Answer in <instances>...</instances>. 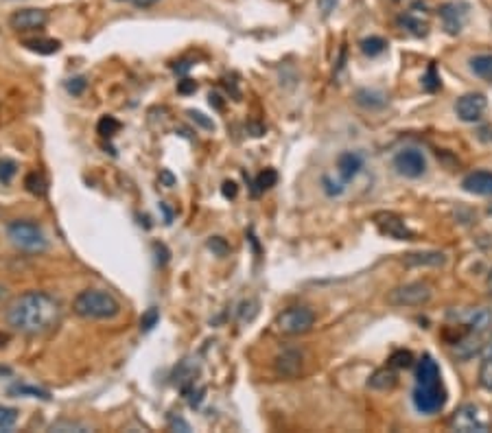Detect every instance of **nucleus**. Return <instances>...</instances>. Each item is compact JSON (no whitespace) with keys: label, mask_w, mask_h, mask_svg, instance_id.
<instances>
[{"label":"nucleus","mask_w":492,"mask_h":433,"mask_svg":"<svg viewBox=\"0 0 492 433\" xmlns=\"http://www.w3.org/2000/svg\"><path fill=\"white\" fill-rule=\"evenodd\" d=\"M61 322V304L48 291H24L7 307V324L29 337H40Z\"/></svg>","instance_id":"nucleus-1"},{"label":"nucleus","mask_w":492,"mask_h":433,"mask_svg":"<svg viewBox=\"0 0 492 433\" xmlns=\"http://www.w3.org/2000/svg\"><path fill=\"white\" fill-rule=\"evenodd\" d=\"M412 401L414 407L424 416H433L447 405V390L442 386L440 365L431 355H424L416 365V388Z\"/></svg>","instance_id":"nucleus-2"},{"label":"nucleus","mask_w":492,"mask_h":433,"mask_svg":"<svg viewBox=\"0 0 492 433\" xmlns=\"http://www.w3.org/2000/svg\"><path fill=\"white\" fill-rule=\"evenodd\" d=\"M73 311L84 320H114L121 313V302L105 289H86L75 298Z\"/></svg>","instance_id":"nucleus-3"},{"label":"nucleus","mask_w":492,"mask_h":433,"mask_svg":"<svg viewBox=\"0 0 492 433\" xmlns=\"http://www.w3.org/2000/svg\"><path fill=\"white\" fill-rule=\"evenodd\" d=\"M7 237L9 241L29 254H42L48 249V237L42 230V226L33 219H13L7 223Z\"/></svg>","instance_id":"nucleus-4"},{"label":"nucleus","mask_w":492,"mask_h":433,"mask_svg":"<svg viewBox=\"0 0 492 433\" xmlns=\"http://www.w3.org/2000/svg\"><path fill=\"white\" fill-rule=\"evenodd\" d=\"M274 326L283 335H304L315 326V311L308 307H289L278 313Z\"/></svg>","instance_id":"nucleus-5"},{"label":"nucleus","mask_w":492,"mask_h":433,"mask_svg":"<svg viewBox=\"0 0 492 433\" xmlns=\"http://www.w3.org/2000/svg\"><path fill=\"white\" fill-rule=\"evenodd\" d=\"M433 291L429 282H409L389 291L387 302L396 307H422L431 300Z\"/></svg>","instance_id":"nucleus-6"},{"label":"nucleus","mask_w":492,"mask_h":433,"mask_svg":"<svg viewBox=\"0 0 492 433\" xmlns=\"http://www.w3.org/2000/svg\"><path fill=\"white\" fill-rule=\"evenodd\" d=\"M449 427L453 431H462V433H472V431H488V420L484 418V413L477 405L466 403L459 407L449 420Z\"/></svg>","instance_id":"nucleus-7"},{"label":"nucleus","mask_w":492,"mask_h":433,"mask_svg":"<svg viewBox=\"0 0 492 433\" xmlns=\"http://www.w3.org/2000/svg\"><path fill=\"white\" fill-rule=\"evenodd\" d=\"M438 13H440L442 27H445L449 36H457V33H462V29L468 20L470 5L464 3V0H451V3L440 5Z\"/></svg>","instance_id":"nucleus-8"},{"label":"nucleus","mask_w":492,"mask_h":433,"mask_svg":"<svg viewBox=\"0 0 492 433\" xmlns=\"http://www.w3.org/2000/svg\"><path fill=\"white\" fill-rule=\"evenodd\" d=\"M394 169H396L398 175L416 179L422 177L426 171V158L420 149H403L396 156H394Z\"/></svg>","instance_id":"nucleus-9"},{"label":"nucleus","mask_w":492,"mask_h":433,"mask_svg":"<svg viewBox=\"0 0 492 433\" xmlns=\"http://www.w3.org/2000/svg\"><path fill=\"white\" fill-rule=\"evenodd\" d=\"M374 223H376V228H379V232L381 235H385V237H389V239H396V241H412L416 235L412 230L407 228V223H405V219L403 216H398L396 212H376L374 216Z\"/></svg>","instance_id":"nucleus-10"},{"label":"nucleus","mask_w":492,"mask_h":433,"mask_svg":"<svg viewBox=\"0 0 492 433\" xmlns=\"http://www.w3.org/2000/svg\"><path fill=\"white\" fill-rule=\"evenodd\" d=\"M486 108H488V98L482 92L462 94L455 103V112L459 116V121H464V123H477L484 116Z\"/></svg>","instance_id":"nucleus-11"},{"label":"nucleus","mask_w":492,"mask_h":433,"mask_svg":"<svg viewBox=\"0 0 492 433\" xmlns=\"http://www.w3.org/2000/svg\"><path fill=\"white\" fill-rule=\"evenodd\" d=\"M398 27L407 29L412 36L416 38H424L426 33H429V20H426V5L424 3H414L412 7H409V11L401 13L398 15Z\"/></svg>","instance_id":"nucleus-12"},{"label":"nucleus","mask_w":492,"mask_h":433,"mask_svg":"<svg viewBox=\"0 0 492 433\" xmlns=\"http://www.w3.org/2000/svg\"><path fill=\"white\" fill-rule=\"evenodd\" d=\"M46 22H48V11L36 7L18 9L9 15V27L13 31H38L46 27Z\"/></svg>","instance_id":"nucleus-13"},{"label":"nucleus","mask_w":492,"mask_h":433,"mask_svg":"<svg viewBox=\"0 0 492 433\" xmlns=\"http://www.w3.org/2000/svg\"><path fill=\"white\" fill-rule=\"evenodd\" d=\"M364 164H366L364 154H359V152H341V154L337 156V173H339V179L348 186L350 182L361 173Z\"/></svg>","instance_id":"nucleus-14"},{"label":"nucleus","mask_w":492,"mask_h":433,"mask_svg":"<svg viewBox=\"0 0 492 433\" xmlns=\"http://www.w3.org/2000/svg\"><path fill=\"white\" fill-rule=\"evenodd\" d=\"M455 318L459 322H464L468 326L470 332H477V335H482V332H486L490 326H492V311L490 309H468L466 313H455Z\"/></svg>","instance_id":"nucleus-15"},{"label":"nucleus","mask_w":492,"mask_h":433,"mask_svg":"<svg viewBox=\"0 0 492 433\" xmlns=\"http://www.w3.org/2000/svg\"><path fill=\"white\" fill-rule=\"evenodd\" d=\"M462 189L466 193L479 195V197H490L492 195V171L479 169L472 171L462 179Z\"/></svg>","instance_id":"nucleus-16"},{"label":"nucleus","mask_w":492,"mask_h":433,"mask_svg":"<svg viewBox=\"0 0 492 433\" xmlns=\"http://www.w3.org/2000/svg\"><path fill=\"white\" fill-rule=\"evenodd\" d=\"M355 103L359 108H364L368 112H376V110H383L387 105V96L381 90H374V88H361L355 92Z\"/></svg>","instance_id":"nucleus-17"},{"label":"nucleus","mask_w":492,"mask_h":433,"mask_svg":"<svg viewBox=\"0 0 492 433\" xmlns=\"http://www.w3.org/2000/svg\"><path fill=\"white\" fill-rule=\"evenodd\" d=\"M276 370L283 376H298L302 370V355L298 351H285L283 355L276 357Z\"/></svg>","instance_id":"nucleus-18"},{"label":"nucleus","mask_w":492,"mask_h":433,"mask_svg":"<svg viewBox=\"0 0 492 433\" xmlns=\"http://www.w3.org/2000/svg\"><path fill=\"white\" fill-rule=\"evenodd\" d=\"M479 351H482V339H479L477 332H470V335L462 337L459 342H455V346H453V355L457 359H462V361L472 359Z\"/></svg>","instance_id":"nucleus-19"},{"label":"nucleus","mask_w":492,"mask_h":433,"mask_svg":"<svg viewBox=\"0 0 492 433\" xmlns=\"http://www.w3.org/2000/svg\"><path fill=\"white\" fill-rule=\"evenodd\" d=\"M447 263V256L442 252H416L407 254L405 265L407 267H420V265H431V267H442Z\"/></svg>","instance_id":"nucleus-20"},{"label":"nucleus","mask_w":492,"mask_h":433,"mask_svg":"<svg viewBox=\"0 0 492 433\" xmlns=\"http://www.w3.org/2000/svg\"><path fill=\"white\" fill-rule=\"evenodd\" d=\"M396 383H398V374L394 372V368H381V370H376L372 376H370V381H368V388H372V390H394L396 388Z\"/></svg>","instance_id":"nucleus-21"},{"label":"nucleus","mask_w":492,"mask_h":433,"mask_svg":"<svg viewBox=\"0 0 492 433\" xmlns=\"http://www.w3.org/2000/svg\"><path fill=\"white\" fill-rule=\"evenodd\" d=\"M22 44L31 53H38V55H53L61 48V42L53 38H33V40H24Z\"/></svg>","instance_id":"nucleus-22"},{"label":"nucleus","mask_w":492,"mask_h":433,"mask_svg":"<svg viewBox=\"0 0 492 433\" xmlns=\"http://www.w3.org/2000/svg\"><path fill=\"white\" fill-rule=\"evenodd\" d=\"M470 64V71L477 75L479 79L492 83V53H482V55H475L468 59Z\"/></svg>","instance_id":"nucleus-23"},{"label":"nucleus","mask_w":492,"mask_h":433,"mask_svg":"<svg viewBox=\"0 0 492 433\" xmlns=\"http://www.w3.org/2000/svg\"><path fill=\"white\" fill-rule=\"evenodd\" d=\"M359 48L366 57H379L387 51V42L379 36H370L359 42Z\"/></svg>","instance_id":"nucleus-24"},{"label":"nucleus","mask_w":492,"mask_h":433,"mask_svg":"<svg viewBox=\"0 0 492 433\" xmlns=\"http://www.w3.org/2000/svg\"><path fill=\"white\" fill-rule=\"evenodd\" d=\"M9 394L11 396H33V398H40V401H51V392L36 388V386H27V383H15V386L9 388Z\"/></svg>","instance_id":"nucleus-25"},{"label":"nucleus","mask_w":492,"mask_h":433,"mask_svg":"<svg viewBox=\"0 0 492 433\" xmlns=\"http://www.w3.org/2000/svg\"><path fill=\"white\" fill-rule=\"evenodd\" d=\"M276 182H278V173L276 169H265V171H260L254 179V189H252V195L258 197L260 193H265L269 191L271 186H276Z\"/></svg>","instance_id":"nucleus-26"},{"label":"nucleus","mask_w":492,"mask_h":433,"mask_svg":"<svg viewBox=\"0 0 492 433\" xmlns=\"http://www.w3.org/2000/svg\"><path fill=\"white\" fill-rule=\"evenodd\" d=\"M24 186L31 195H38V197H44L46 191H48V182L46 177L40 173V171H31L27 177H24Z\"/></svg>","instance_id":"nucleus-27"},{"label":"nucleus","mask_w":492,"mask_h":433,"mask_svg":"<svg viewBox=\"0 0 492 433\" xmlns=\"http://www.w3.org/2000/svg\"><path fill=\"white\" fill-rule=\"evenodd\" d=\"M121 121H117L114 116H101V121L96 123V131L101 134L103 138H112V136H117L119 131H121Z\"/></svg>","instance_id":"nucleus-28"},{"label":"nucleus","mask_w":492,"mask_h":433,"mask_svg":"<svg viewBox=\"0 0 492 433\" xmlns=\"http://www.w3.org/2000/svg\"><path fill=\"white\" fill-rule=\"evenodd\" d=\"M387 365H389V368H394V370L412 368V365H414V355L409 353V351H396V353H392Z\"/></svg>","instance_id":"nucleus-29"},{"label":"nucleus","mask_w":492,"mask_h":433,"mask_svg":"<svg viewBox=\"0 0 492 433\" xmlns=\"http://www.w3.org/2000/svg\"><path fill=\"white\" fill-rule=\"evenodd\" d=\"M20 418V411L15 407H7V405H0V431H9L15 427Z\"/></svg>","instance_id":"nucleus-30"},{"label":"nucleus","mask_w":492,"mask_h":433,"mask_svg":"<svg viewBox=\"0 0 492 433\" xmlns=\"http://www.w3.org/2000/svg\"><path fill=\"white\" fill-rule=\"evenodd\" d=\"M322 189L328 197H339L346 193V184L341 179H333L331 175H322Z\"/></svg>","instance_id":"nucleus-31"},{"label":"nucleus","mask_w":492,"mask_h":433,"mask_svg":"<svg viewBox=\"0 0 492 433\" xmlns=\"http://www.w3.org/2000/svg\"><path fill=\"white\" fill-rule=\"evenodd\" d=\"M442 86V81H440V75H438V68H435V64H429V68H426L424 77H422V88L426 92H438Z\"/></svg>","instance_id":"nucleus-32"},{"label":"nucleus","mask_w":492,"mask_h":433,"mask_svg":"<svg viewBox=\"0 0 492 433\" xmlns=\"http://www.w3.org/2000/svg\"><path fill=\"white\" fill-rule=\"evenodd\" d=\"M258 315V300H243L239 304V322H252Z\"/></svg>","instance_id":"nucleus-33"},{"label":"nucleus","mask_w":492,"mask_h":433,"mask_svg":"<svg viewBox=\"0 0 492 433\" xmlns=\"http://www.w3.org/2000/svg\"><path fill=\"white\" fill-rule=\"evenodd\" d=\"M18 173V162L11 158H0V182L9 184V182Z\"/></svg>","instance_id":"nucleus-34"},{"label":"nucleus","mask_w":492,"mask_h":433,"mask_svg":"<svg viewBox=\"0 0 492 433\" xmlns=\"http://www.w3.org/2000/svg\"><path fill=\"white\" fill-rule=\"evenodd\" d=\"M479 386L488 392H492V355L486 357L479 365Z\"/></svg>","instance_id":"nucleus-35"},{"label":"nucleus","mask_w":492,"mask_h":433,"mask_svg":"<svg viewBox=\"0 0 492 433\" xmlns=\"http://www.w3.org/2000/svg\"><path fill=\"white\" fill-rule=\"evenodd\" d=\"M158 322H160V311L156 307L147 309L142 313V318H140V330L142 332H149V330H154L158 326Z\"/></svg>","instance_id":"nucleus-36"},{"label":"nucleus","mask_w":492,"mask_h":433,"mask_svg":"<svg viewBox=\"0 0 492 433\" xmlns=\"http://www.w3.org/2000/svg\"><path fill=\"white\" fill-rule=\"evenodd\" d=\"M86 88H88V79L86 77H73V79L66 81V90H68L70 94H75V96L84 94Z\"/></svg>","instance_id":"nucleus-37"},{"label":"nucleus","mask_w":492,"mask_h":433,"mask_svg":"<svg viewBox=\"0 0 492 433\" xmlns=\"http://www.w3.org/2000/svg\"><path fill=\"white\" fill-rule=\"evenodd\" d=\"M188 116L193 119V123H197L202 129H208V131H215V121L208 119L204 112H197V110H188Z\"/></svg>","instance_id":"nucleus-38"},{"label":"nucleus","mask_w":492,"mask_h":433,"mask_svg":"<svg viewBox=\"0 0 492 433\" xmlns=\"http://www.w3.org/2000/svg\"><path fill=\"white\" fill-rule=\"evenodd\" d=\"M51 431H61V433H66V431H88V427L81 425V423H73V420H61V423H55L51 427Z\"/></svg>","instance_id":"nucleus-39"},{"label":"nucleus","mask_w":492,"mask_h":433,"mask_svg":"<svg viewBox=\"0 0 492 433\" xmlns=\"http://www.w3.org/2000/svg\"><path fill=\"white\" fill-rule=\"evenodd\" d=\"M208 247H210L217 256H225V254L230 252V245H228L225 239H221V237H212V239L208 241Z\"/></svg>","instance_id":"nucleus-40"},{"label":"nucleus","mask_w":492,"mask_h":433,"mask_svg":"<svg viewBox=\"0 0 492 433\" xmlns=\"http://www.w3.org/2000/svg\"><path fill=\"white\" fill-rule=\"evenodd\" d=\"M204 394H206V388H193L191 392H188V405L193 407V409H197L202 405V401H204Z\"/></svg>","instance_id":"nucleus-41"},{"label":"nucleus","mask_w":492,"mask_h":433,"mask_svg":"<svg viewBox=\"0 0 492 433\" xmlns=\"http://www.w3.org/2000/svg\"><path fill=\"white\" fill-rule=\"evenodd\" d=\"M169 429H171V431H182V433L193 431L191 425H188L184 418H179V416H177V418H171V420H169Z\"/></svg>","instance_id":"nucleus-42"},{"label":"nucleus","mask_w":492,"mask_h":433,"mask_svg":"<svg viewBox=\"0 0 492 433\" xmlns=\"http://www.w3.org/2000/svg\"><path fill=\"white\" fill-rule=\"evenodd\" d=\"M197 90V81H193V79H182L177 83V92L179 94H193Z\"/></svg>","instance_id":"nucleus-43"},{"label":"nucleus","mask_w":492,"mask_h":433,"mask_svg":"<svg viewBox=\"0 0 492 433\" xmlns=\"http://www.w3.org/2000/svg\"><path fill=\"white\" fill-rule=\"evenodd\" d=\"M221 193H223V197H228V199H234L237 193H239V186L234 184V182H223Z\"/></svg>","instance_id":"nucleus-44"},{"label":"nucleus","mask_w":492,"mask_h":433,"mask_svg":"<svg viewBox=\"0 0 492 433\" xmlns=\"http://www.w3.org/2000/svg\"><path fill=\"white\" fill-rule=\"evenodd\" d=\"M318 7L324 15H331L337 7V0H318Z\"/></svg>","instance_id":"nucleus-45"},{"label":"nucleus","mask_w":492,"mask_h":433,"mask_svg":"<svg viewBox=\"0 0 492 433\" xmlns=\"http://www.w3.org/2000/svg\"><path fill=\"white\" fill-rule=\"evenodd\" d=\"M160 182H162L164 186H169V189H171V186H175V182H177V179H175V175H173L169 169H164V171H160Z\"/></svg>","instance_id":"nucleus-46"},{"label":"nucleus","mask_w":492,"mask_h":433,"mask_svg":"<svg viewBox=\"0 0 492 433\" xmlns=\"http://www.w3.org/2000/svg\"><path fill=\"white\" fill-rule=\"evenodd\" d=\"M131 3H134L138 9H149L158 3V0H131Z\"/></svg>","instance_id":"nucleus-47"},{"label":"nucleus","mask_w":492,"mask_h":433,"mask_svg":"<svg viewBox=\"0 0 492 433\" xmlns=\"http://www.w3.org/2000/svg\"><path fill=\"white\" fill-rule=\"evenodd\" d=\"M191 66H193V64L184 59V61H179V66L175 64V66H173V71H175V73H179V75H184V73H186V71L191 68Z\"/></svg>","instance_id":"nucleus-48"},{"label":"nucleus","mask_w":492,"mask_h":433,"mask_svg":"<svg viewBox=\"0 0 492 433\" xmlns=\"http://www.w3.org/2000/svg\"><path fill=\"white\" fill-rule=\"evenodd\" d=\"M208 98H210V105H212V108H217V110H221V108H223L221 96H219V94H210Z\"/></svg>","instance_id":"nucleus-49"},{"label":"nucleus","mask_w":492,"mask_h":433,"mask_svg":"<svg viewBox=\"0 0 492 433\" xmlns=\"http://www.w3.org/2000/svg\"><path fill=\"white\" fill-rule=\"evenodd\" d=\"M486 289H488V293L492 295V270L488 272V278H486Z\"/></svg>","instance_id":"nucleus-50"},{"label":"nucleus","mask_w":492,"mask_h":433,"mask_svg":"<svg viewBox=\"0 0 492 433\" xmlns=\"http://www.w3.org/2000/svg\"><path fill=\"white\" fill-rule=\"evenodd\" d=\"M11 374V368H7V365H0V376H9Z\"/></svg>","instance_id":"nucleus-51"},{"label":"nucleus","mask_w":492,"mask_h":433,"mask_svg":"<svg viewBox=\"0 0 492 433\" xmlns=\"http://www.w3.org/2000/svg\"><path fill=\"white\" fill-rule=\"evenodd\" d=\"M5 295H7V289H5L3 285H0V302H3V300H5Z\"/></svg>","instance_id":"nucleus-52"},{"label":"nucleus","mask_w":492,"mask_h":433,"mask_svg":"<svg viewBox=\"0 0 492 433\" xmlns=\"http://www.w3.org/2000/svg\"><path fill=\"white\" fill-rule=\"evenodd\" d=\"M117 3H125V0H117Z\"/></svg>","instance_id":"nucleus-53"},{"label":"nucleus","mask_w":492,"mask_h":433,"mask_svg":"<svg viewBox=\"0 0 492 433\" xmlns=\"http://www.w3.org/2000/svg\"><path fill=\"white\" fill-rule=\"evenodd\" d=\"M490 351H492V339H490Z\"/></svg>","instance_id":"nucleus-54"},{"label":"nucleus","mask_w":492,"mask_h":433,"mask_svg":"<svg viewBox=\"0 0 492 433\" xmlns=\"http://www.w3.org/2000/svg\"><path fill=\"white\" fill-rule=\"evenodd\" d=\"M394 3H401V0H394Z\"/></svg>","instance_id":"nucleus-55"}]
</instances>
